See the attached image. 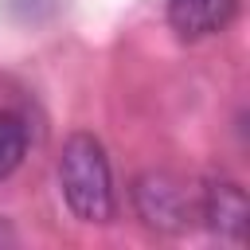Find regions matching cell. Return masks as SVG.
<instances>
[{"instance_id": "cell-1", "label": "cell", "mask_w": 250, "mask_h": 250, "mask_svg": "<svg viewBox=\"0 0 250 250\" xmlns=\"http://www.w3.org/2000/svg\"><path fill=\"white\" fill-rule=\"evenodd\" d=\"M59 191L66 211L78 223L102 227L117 215V191H113V168L105 156V145L94 133H70L59 148Z\"/></svg>"}, {"instance_id": "cell-2", "label": "cell", "mask_w": 250, "mask_h": 250, "mask_svg": "<svg viewBox=\"0 0 250 250\" xmlns=\"http://www.w3.org/2000/svg\"><path fill=\"white\" fill-rule=\"evenodd\" d=\"M195 203H199V188H191L176 172L152 168L133 180V211L156 234H184L188 227H195L199 223Z\"/></svg>"}, {"instance_id": "cell-3", "label": "cell", "mask_w": 250, "mask_h": 250, "mask_svg": "<svg viewBox=\"0 0 250 250\" xmlns=\"http://www.w3.org/2000/svg\"><path fill=\"white\" fill-rule=\"evenodd\" d=\"M199 223L219 238V242H246V223H250V203H246V188L238 180L227 176H211L199 188Z\"/></svg>"}, {"instance_id": "cell-4", "label": "cell", "mask_w": 250, "mask_h": 250, "mask_svg": "<svg viewBox=\"0 0 250 250\" xmlns=\"http://www.w3.org/2000/svg\"><path fill=\"white\" fill-rule=\"evenodd\" d=\"M238 8H242V0H164L168 27L184 43H199V39L227 31L234 23Z\"/></svg>"}, {"instance_id": "cell-5", "label": "cell", "mask_w": 250, "mask_h": 250, "mask_svg": "<svg viewBox=\"0 0 250 250\" xmlns=\"http://www.w3.org/2000/svg\"><path fill=\"white\" fill-rule=\"evenodd\" d=\"M27 156V121L16 109H0V180L20 168Z\"/></svg>"}, {"instance_id": "cell-6", "label": "cell", "mask_w": 250, "mask_h": 250, "mask_svg": "<svg viewBox=\"0 0 250 250\" xmlns=\"http://www.w3.org/2000/svg\"><path fill=\"white\" fill-rule=\"evenodd\" d=\"M12 242H16V230L8 223H0V246H12Z\"/></svg>"}]
</instances>
